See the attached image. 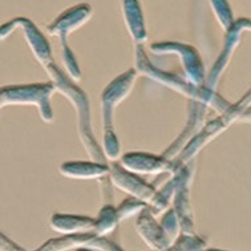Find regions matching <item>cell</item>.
<instances>
[{
    "mask_svg": "<svg viewBox=\"0 0 251 251\" xmlns=\"http://www.w3.org/2000/svg\"><path fill=\"white\" fill-rule=\"evenodd\" d=\"M61 173L72 178H101L109 173V169L99 164L69 162L61 166Z\"/></svg>",
    "mask_w": 251,
    "mask_h": 251,
    "instance_id": "3",
    "label": "cell"
},
{
    "mask_svg": "<svg viewBox=\"0 0 251 251\" xmlns=\"http://www.w3.org/2000/svg\"><path fill=\"white\" fill-rule=\"evenodd\" d=\"M123 165L128 170H136L140 173H160L169 168L168 161L154 155L138 154V153L125 155L123 158Z\"/></svg>",
    "mask_w": 251,
    "mask_h": 251,
    "instance_id": "2",
    "label": "cell"
},
{
    "mask_svg": "<svg viewBox=\"0 0 251 251\" xmlns=\"http://www.w3.org/2000/svg\"><path fill=\"white\" fill-rule=\"evenodd\" d=\"M53 85L31 84V85H8L0 88V109L8 105L33 104L40 110L41 117L47 121L52 120L50 99Z\"/></svg>",
    "mask_w": 251,
    "mask_h": 251,
    "instance_id": "1",
    "label": "cell"
}]
</instances>
